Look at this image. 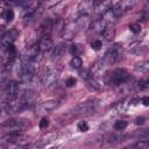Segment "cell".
Returning a JSON list of instances; mask_svg holds the SVG:
<instances>
[{
	"mask_svg": "<svg viewBox=\"0 0 149 149\" xmlns=\"http://www.w3.org/2000/svg\"><path fill=\"white\" fill-rule=\"evenodd\" d=\"M29 121L26 119H21V118H14V119H9L3 121L0 127L1 128H7V129H13V128H22L26 125H28Z\"/></svg>",
	"mask_w": 149,
	"mask_h": 149,
	"instance_id": "52a82bcc",
	"label": "cell"
},
{
	"mask_svg": "<svg viewBox=\"0 0 149 149\" xmlns=\"http://www.w3.org/2000/svg\"><path fill=\"white\" fill-rule=\"evenodd\" d=\"M86 81H87V86H88L91 90H94V91L100 90V85H99V83L95 80V78H94L93 76L88 77V78L86 79Z\"/></svg>",
	"mask_w": 149,
	"mask_h": 149,
	"instance_id": "e0dca14e",
	"label": "cell"
},
{
	"mask_svg": "<svg viewBox=\"0 0 149 149\" xmlns=\"http://www.w3.org/2000/svg\"><path fill=\"white\" fill-rule=\"evenodd\" d=\"M5 93H6V101L15 100L19 95V83L16 80L9 81L6 86Z\"/></svg>",
	"mask_w": 149,
	"mask_h": 149,
	"instance_id": "8992f818",
	"label": "cell"
},
{
	"mask_svg": "<svg viewBox=\"0 0 149 149\" xmlns=\"http://www.w3.org/2000/svg\"><path fill=\"white\" fill-rule=\"evenodd\" d=\"M77 128H78V130H80V132H87L90 127H88V125H87L86 121H79V122L77 123Z\"/></svg>",
	"mask_w": 149,
	"mask_h": 149,
	"instance_id": "603a6c76",
	"label": "cell"
},
{
	"mask_svg": "<svg viewBox=\"0 0 149 149\" xmlns=\"http://www.w3.org/2000/svg\"><path fill=\"white\" fill-rule=\"evenodd\" d=\"M101 34L107 41H113L114 37H115V28H114V26L112 23L105 24L102 27V29H101Z\"/></svg>",
	"mask_w": 149,
	"mask_h": 149,
	"instance_id": "4fadbf2b",
	"label": "cell"
},
{
	"mask_svg": "<svg viewBox=\"0 0 149 149\" xmlns=\"http://www.w3.org/2000/svg\"><path fill=\"white\" fill-rule=\"evenodd\" d=\"M1 17H2L5 21L10 22V21L14 19V12H13V9H10V8H5V9L1 12Z\"/></svg>",
	"mask_w": 149,
	"mask_h": 149,
	"instance_id": "9a60e30c",
	"label": "cell"
},
{
	"mask_svg": "<svg viewBox=\"0 0 149 149\" xmlns=\"http://www.w3.org/2000/svg\"><path fill=\"white\" fill-rule=\"evenodd\" d=\"M69 51H70V54H71L72 56H79V55L83 54L84 49H83L81 44L76 43V44H72V45L70 47V50H69Z\"/></svg>",
	"mask_w": 149,
	"mask_h": 149,
	"instance_id": "2e32d148",
	"label": "cell"
},
{
	"mask_svg": "<svg viewBox=\"0 0 149 149\" xmlns=\"http://www.w3.org/2000/svg\"><path fill=\"white\" fill-rule=\"evenodd\" d=\"M104 0H91V2H92V5H93V7L94 6H97L98 3H100V2H102Z\"/></svg>",
	"mask_w": 149,
	"mask_h": 149,
	"instance_id": "4dcf8cb0",
	"label": "cell"
},
{
	"mask_svg": "<svg viewBox=\"0 0 149 149\" xmlns=\"http://www.w3.org/2000/svg\"><path fill=\"white\" fill-rule=\"evenodd\" d=\"M141 101H142V104H143L144 106H148V105H149V98H148V97H143V98L141 99Z\"/></svg>",
	"mask_w": 149,
	"mask_h": 149,
	"instance_id": "f546056e",
	"label": "cell"
},
{
	"mask_svg": "<svg viewBox=\"0 0 149 149\" xmlns=\"http://www.w3.org/2000/svg\"><path fill=\"white\" fill-rule=\"evenodd\" d=\"M0 112H1V111H0Z\"/></svg>",
	"mask_w": 149,
	"mask_h": 149,
	"instance_id": "836d02e7",
	"label": "cell"
},
{
	"mask_svg": "<svg viewBox=\"0 0 149 149\" xmlns=\"http://www.w3.org/2000/svg\"><path fill=\"white\" fill-rule=\"evenodd\" d=\"M129 30L134 34H139V33H141V24L140 23H132V24H129Z\"/></svg>",
	"mask_w": 149,
	"mask_h": 149,
	"instance_id": "7402d4cb",
	"label": "cell"
},
{
	"mask_svg": "<svg viewBox=\"0 0 149 149\" xmlns=\"http://www.w3.org/2000/svg\"><path fill=\"white\" fill-rule=\"evenodd\" d=\"M19 36V31L15 29V28H12L9 29L8 31H6L2 36H1V41H2V44L6 47L8 44H12L14 43V41L16 40V37Z\"/></svg>",
	"mask_w": 149,
	"mask_h": 149,
	"instance_id": "30bf717a",
	"label": "cell"
},
{
	"mask_svg": "<svg viewBox=\"0 0 149 149\" xmlns=\"http://www.w3.org/2000/svg\"><path fill=\"white\" fill-rule=\"evenodd\" d=\"M21 1H28V0H21Z\"/></svg>",
	"mask_w": 149,
	"mask_h": 149,
	"instance_id": "d6a6232c",
	"label": "cell"
},
{
	"mask_svg": "<svg viewBox=\"0 0 149 149\" xmlns=\"http://www.w3.org/2000/svg\"><path fill=\"white\" fill-rule=\"evenodd\" d=\"M62 51H63V44H58L56 48H55V50H54V52H52V58H57V57H59V55L62 54Z\"/></svg>",
	"mask_w": 149,
	"mask_h": 149,
	"instance_id": "d4e9b609",
	"label": "cell"
},
{
	"mask_svg": "<svg viewBox=\"0 0 149 149\" xmlns=\"http://www.w3.org/2000/svg\"><path fill=\"white\" fill-rule=\"evenodd\" d=\"M95 106H97V104L93 102V101H85V102H81L80 105H78V106L73 109V113H74V114L92 113V112L95 109Z\"/></svg>",
	"mask_w": 149,
	"mask_h": 149,
	"instance_id": "9c48e42d",
	"label": "cell"
},
{
	"mask_svg": "<svg viewBox=\"0 0 149 149\" xmlns=\"http://www.w3.org/2000/svg\"><path fill=\"white\" fill-rule=\"evenodd\" d=\"M127 126H128V122L126 120H116L113 125V128L115 130H123L127 128Z\"/></svg>",
	"mask_w": 149,
	"mask_h": 149,
	"instance_id": "d6986e66",
	"label": "cell"
},
{
	"mask_svg": "<svg viewBox=\"0 0 149 149\" xmlns=\"http://www.w3.org/2000/svg\"><path fill=\"white\" fill-rule=\"evenodd\" d=\"M70 65L73 69H80L83 66V59L79 56H73L70 61Z\"/></svg>",
	"mask_w": 149,
	"mask_h": 149,
	"instance_id": "ac0fdd59",
	"label": "cell"
},
{
	"mask_svg": "<svg viewBox=\"0 0 149 149\" xmlns=\"http://www.w3.org/2000/svg\"><path fill=\"white\" fill-rule=\"evenodd\" d=\"M38 48H40V51H49L54 48V42H52V38L49 36V35H44L40 38L38 41Z\"/></svg>",
	"mask_w": 149,
	"mask_h": 149,
	"instance_id": "8fae6325",
	"label": "cell"
},
{
	"mask_svg": "<svg viewBox=\"0 0 149 149\" xmlns=\"http://www.w3.org/2000/svg\"><path fill=\"white\" fill-rule=\"evenodd\" d=\"M136 86H137V88L139 90H147L148 88V80H140V81H137V84H136Z\"/></svg>",
	"mask_w": 149,
	"mask_h": 149,
	"instance_id": "4316f807",
	"label": "cell"
},
{
	"mask_svg": "<svg viewBox=\"0 0 149 149\" xmlns=\"http://www.w3.org/2000/svg\"><path fill=\"white\" fill-rule=\"evenodd\" d=\"M144 121H146V118H143V116H139V118L135 119V123L136 125H143Z\"/></svg>",
	"mask_w": 149,
	"mask_h": 149,
	"instance_id": "f1b7e54d",
	"label": "cell"
},
{
	"mask_svg": "<svg viewBox=\"0 0 149 149\" xmlns=\"http://www.w3.org/2000/svg\"><path fill=\"white\" fill-rule=\"evenodd\" d=\"M135 69H136L137 71L142 72V73H147V72H148V69H149V63H148L147 61H143V62L136 64Z\"/></svg>",
	"mask_w": 149,
	"mask_h": 149,
	"instance_id": "ffe728a7",
	"label": "cell"
},
{
	"mask_svg": "<svg viewBox=\"0 0 149 149\" xmlns=\"http://www.w3.org/2000/svg\"><path fill=\"white\" fill-rule=\"evenodd\" d=\"M101 47H102V43H101V41H100V40L94 38V40H92V41H91V48H92L93 50L98 51V50H100V49H101Z\"/></svg>",
	"mask_w": 149,
	"mask_h": 149,
	"instance_id": "44dd1931",
	"label": "cell"
},
{
	"mask_svg": "<svg viewBox=\"0 0 149 149\" xmlns=\"http://www.w3.org/2000/svg\"><path fill=\"white\" fill-rule=\"evenodd\" d=\"M130 73L126 69H115L113 70L108 77H107V83L109 85H121L130 80Z\"/></svg>",
	"mask_w": 149,
	"mask_h": 149,
	"instance_id": "6da1fadb",
	"label": "cell"
},
{
	"mask_svg": "<svg viewBox=\"0 0 149 149\" xmlns=\"http://www.w3.org/2000/svg\"><path fill=\"white\" fill-rule=\"evenodd\" d=\"M37 99H38V95H37L34 91H31V90L26 91V92L22 94V97L19 99V101H17V104H19V109L22 111L23 108L30 107L31 105L36 104Z\"/></svg>",
	"mask_w": 149,
	"mask_h": 149,
	"instance_id": "3957f363",
	"label": "cell"
},
{
	"mask_svg": "<svg viewBox=\"0 0 149 149\" xmlns=\"http://www.w3.org/2000/svg\"><path fill=\"white\" fill-rule=\"evenodd\" d=\"M48 126H49V120H48L47 118H42L41 121L38 122V127H40L41 129H44V128H47Z\"/></svg>",
	"mask_w": 149,
	"mask_h": 149,
	"instance_id": "83f0119b",
	"label": "cell"
},
{
	"mask_svg": "<svg viewBox=\"0 0 149 149\" xmlns=\"http://www.w3.org/2000/svg\"><path fill=\"white\" fill-rule=\"evenodd\" d=\"M54 28V24H52V21L50 19H47L44 20L41 26L38 27V34L41 36H44V35H49V33L51 31V29Z\"/></svg>",
	"mask_w": 149,
	"mask_h": 149,
	"instance_id": "5bb4252c",
	"label": "cell"
},
{
	"mask_svg": "<svg viewBox=\"0 0 149 149\" xmlns=\"http://www.w3.org/2000/svg\"><path fill=\"white\" fill-rule=\"evenodd\" d=\"M134 5H135V0H120L111 8V12L114 15V17L118 20L120 16L125 15L128 10H130V8H133Z\"/></svg>",
	"mask_w": 149,
	"mask_h": 149,
	"instance_id": "7a4b0ae2",
	"label": "cell"
},
{
	"mask_svg": "<svg viewBox=\"0 0 149 149\" xmlns=\"http://www.w3.org/2000/svg\"><path fill=\"white\" fill-rule=\"evenodd\" d=\"M1 61H2V55L0 54V64H1Z\"/></svg>",
	"mask_w": 149,
	"mask_h": 149,
	"instance_id": "1f68e13d",
	"label": "cell"
},
{
	"mask_svg": "<svg viewBox=\"0 0 149 149\" xmlns=\"http://www.w3.org/2000/svg\"><path fill=\"white\" fill-rule=\"evenodd\" d=\"M57 106H58V100L51 99V100H48V101L42 102V104L37 107V111H38V113H47V112L54 111Z\"/></svg>",
	"mask_w": 149,
	"mask_h": 149,
	"instance_id": "7c38bea8",
	"label": "cell"
},
{
	"mask_svg": "<svg viewBox=\"0 0 149 149\" xmlns=\"http://www.w3.org/2000/svg\"><path fill=\"white\" fill-rule=\"evenodd\" d=\"M35 74V68L33 65L31 61H27L22 66H21V71H20V78L23 83L28 84L31 81V79L34 78Z\"/></svg>",
	"mask_w": 149,
	"mask_h": 149,
	"instance_id": "277c9868",
	"label": "cell"
},
{
	"mask_svg": "<svg viewBox=\"0 0 149 149\" xmlns=\"http://www.w3.org/2000/svg\"><path fill=\"white\" fill-rule=\"evenodd\" d=\"M76 83H77V79H76L74 77H69V78L65 80V86H66V87H72V86L76 85Z\"/></svg>",
	"mask_w": 149,
	"mask_h": 149,
	"instance_id": "484cf974",
	"label": "cell"
},
{
	"mask_svg": "<svg viewBox=\"0 0 149 149\" xmlns=\"http://www.w3.org/2000/svg\"><path fill=\"white\" fill-rule=\"evenodd\" d=\"M42 80H43V83H44L45 86L51 87L57 81V74H56V72L52 69H47L43 72V74H42Z\"/></svg>",
	"mask_w": 149,
	"mask_h": 149,
	"instance_id": "ba28073f",
	"label": "cell"
},
{
	"mask_svg": "<svg viewBox=\"0 0 149 149\" xmlns=\"http://www.w3.org/2000/svg\"><path fill=\"white\" fill-rule=\"evenodd\" d=\"M148 146H149V142L148 141H139L133 147L134 148H139V149H146V148H148Z\"/></svg>",
	"mask_w": 149,
	"mask_h": 149,
	"instance_id": "cb8c5ba5",
	"label": "cell"
},
{
	"mask_svg": "<svg viewBox=\"0 0 149 149\" xmlns=\"http://www.w3.org/2000/svg\"><path fill=\"white\" fill-rule=\"evenodd\" d=\"M121 54H122V48L119 44H115V45H113L112 48L108 49V51L106 52V55L104 57V62L107 65L113 64V63H115L116 61L120 59Z\"/></svg>",
	"mask_w": 149,
	"mask_h": 149,
	"instance_id": "5b68a950",
	"label": "cell"
}]
</instances>
